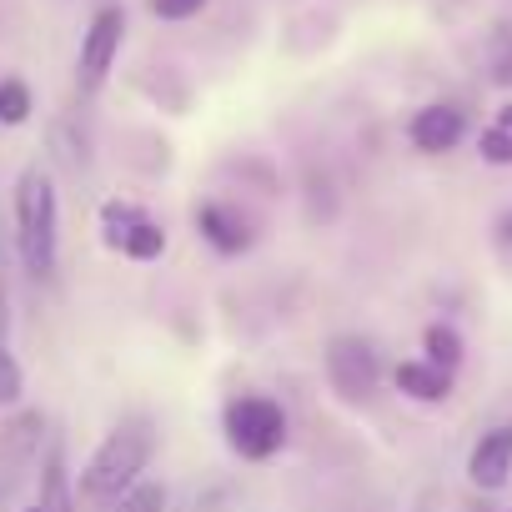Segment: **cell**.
Returning a JSON list of instances; mask_svg holds the SVG:
<instances>
[{"instance_id":"14","label":"cell","mask_w":512,"mask_h":512,"mask_svg":"<svg viewBox=\"0 0 512 512\" xmlns=\"http://www.w3.org/2000/svg\"><path fill=\"white\" fill-rule=\"evenodd\" d=\"M31 111H36V96H31V86L21 76L0 81V126H26Z\"/></svg>"},{"instance_id":"19","label":"cell","mask_w":512,"mask_h":512,"mask_svg":"<svg viewBox=\"0 0 512 512\" xmlns=\"http://www.w3.org/2000/svg\"><path fill=\"white\" fill-rule=\"evenodd\" d=\"M492 246H497L502 256H512V211L497 216V226H492Z\"/></svg>"},{"instance_id":"17","label":"cell","mask_w":512,"mask_h":512,"mask_svg":"<svg viewBox=\"0 0 512 512\" xmlns=\"http://www.w3.org/2000/svg\"><path fill=\"white\" fill-rule=\"evenodd\" d=\"M111 512H166V487L141 477L126 497H116V502H111Z\"/></svg>"},{"instance_id":"3","label":"cell","mask_w":512,"mask_h":512,"mask_svg":"<svg viewBox=\"0 0 512 512\" xmlns=\"http://www.w3.org/2000/svg\"><path fill=\"white\" fill-rule=\"evenodd\" d=\"M221 432H226V447L241 457V462H272L287 437H292V422H287V407L277 397H262V392H241L221 407Z\"/></svg>"},{"instance_id":"10","label":"cell","mask_w":512,"mask_h":512,"mask_svg":"<svg viewBox=\"0 0 512 512\" xmlns=\"http://www.w3.org/2000/svg\"><path fill=\"white\" fill-rule=\"evenodd\" d=\"M76 507H81V497H76V477L66 467V452L51 447L46 462H41V487L21 512H76Z\"/></svg>"},{"instance_id":"20","label":"cell","mask_w":512,"mask_h":512,"mask_svg":"<svg viewBox=\"0 0 512 512\" xmlns=\"http://www.w3.org/2000/svg\"><path fill=\"white\" fill-rule=\"evenodd\" d=\"M502 512H512V507H502Z\"/></svg>"},{"instance_id":"5","label":"cell","mask_w":512,"mask_h":512,"mask_svg":"<svg viewBox=\"0 0 512 512\" xmlns=\"http://www.w3.org/2000/svg\"><path fill=\"white\" fill-rule=\"evenodd\" d=\"M101 241H106L111 251H121L126 262H161L166 246H171L166 226H161L146 206L121 201V196H111V201L101 206Z\"/></svg>"},{"instance_id":"11","label":"cell","mask_w":512,"mask_h":512,"mask_svg":"<svg viewBox=\"0 0 512 512\" xmlns=\"http://www.w3.org/2000/svg\"><path fill=\"white\" fill-rule=\"evenodd\" d=\"M452 377H457V372H442V367H432L427 357H407V362L392 367L397 392L412 397V402H427V407H437V402L452 397Z\"/></svg>"},{"instance_id":"6","label":"cell","mask_w":512,"mask_h":512,"mask_svg":"<svg viewBox=\"0 0 512 512\" xmlns=\"http://www.w3.org/2000/svg\"><path fill=\"white\" fill-rule=\"evenodd\" d=\"M121 41H126V11L121 6H101L81 36V56H76V86L91 96L106 86L116 56H121Z\"/></svg>"},{"instance_id":"15","label":"cell","mask_w":512,"mask_h":512,"mask_svg":"<svg viewBox=\"0 0 512 512\" xmlns=\"http://www.w3.org/2000/svg\"><path fill=\"white\" fill-rule=\"evenodd\" d=\"M482 66H487V81H492V86H512V26H497V31L487 36Z\"/></svg>"},{"instance_id":"13","label":"cell","mask_w":512,"mask_h":512,"mask_svg":"<svg viewBox=\"0 0 512 512\" xmlns=\"http://www.w3.org/2000/svg\"><path fill=\"white\" fill-rule=\"evenodd\" d=\"M477 156L487 166H512V101L477 131Z\"/></svg>"},{"instance_id":"16","label":"cell","mask_w":512,"mask_h":512,"mask_svg":"<svg viewBox=\"0 0 512 512\" xmlns=\"http://www.w3.org/2000/svg\"><path fill=\"white\" fill-rule=\"evenodd\" d=\"M26 402V372L11 352V342H0V412H11Z\"/></svg>"},{"instance_id":"8","label":"cell","mask_w":512,"mask_h":512,"mask_svg":"<svg viewBox=\"0 0 512 512\" xmlns=\"http://www.w3.org/2000/svg\"><path fill=\"white\" fill-rule=\"evenodd\" d=\"M467 482L477 492H502L512 482V422L487 427L467 452Z\"/></svg>"},{"instance_id":"9","label":"cell","mask_w":512,"mask_h":512,"mask_svg":"<svg viewBox=\"0 0 512 512\" xmlns=\"http://www.w3.org/2000/svg\"><path fill=\"white\" fill-rule=\"evenodd\" d=\"M196 236H201L216 256H241V251H251V241H256L251 221H246L241 206H231V201H201V206H196Z\"/></svg>"},{"instance_id":"2","label":"cell","mask_w":512,"mask_h":512,"mask_svg":"<svg viewBox=\"0 0 512 512\" xmlns=\"http://www.w3.org/2000/svg\"><path fill=\"white\" fill-rule=\"evenodd\" d=\"M16 206V251L31 277H51L61 256V196L46 166H26L11 191Z\"/></svg>"},{"instance_id":"7","label":"cell","mask_w":512,"mask_h":512,"mask_svg":"<svg viewBox=\"0 0 512 512\" xmlns=\"http://www.w3.org/2000/svg\"><path fill=\"white\" fill-rule=\"evenodd\" d=\"M462 136H467V111L452 101H432V106L412 111V121H407V141L422 156H447L462 146Z\"/></svg>"},{"instance_id":"4","label":"cell","mask_w":512,"mask_h":512,"mask_svg":"<svg viewBox=\"0 0 512 512\" xmlns=\"http://www.w3.org/2000/svg\"><path fill=\"white\" fill-rule=\"evenodd\" d=\"M322 367H327V387L342 402H372V392L382 387V352L357 332H337L322 352Z\"/></svg>"},{"instance_id":"18","label":"cell","mask_w":512,"mask_h":512,"mask_svg":"<svg viewBox=\"0 0 512 512\" xmlns=\"http://www.w3.org/2000/svg\"><path fill=\"white\" fill-rule=\"evenodd\" d=\"M206 11V0H151V16L156 21H191Z\"/></svg>"},{"instance_id":"12","label":"cell","mask_w":512,"mask_h":512,"mask_svg":"<svg viewBox=\"0 0 512 512\" xmlns=\"http://www.w3.org/2000/svg\"><path fill=\"white\" fill-rule=\"evenodd\" d=\"M422 357H427L432 367H442V372H457V367H462V357H467L462 332H457V327H447V322H432V327L422 332Z\"/></svg>"},{"instance_id":"1","label":"cell","mask_w":512,"mask_h":512,"mask_svg":"<svg viewBox=\"0 0 512 512\" xmlns=\"http://www.w3.org/2000/svg\"><path fill=\"white\" fill-rule=\"evenodd\" d=\"M151 457H156V422H151L146 412L121 417V422L96 442V452L86 457V467H81V477H76V497L91 502V507H111L116 497H126V492L146 477Z\"/></svg>"}]
</instances>
